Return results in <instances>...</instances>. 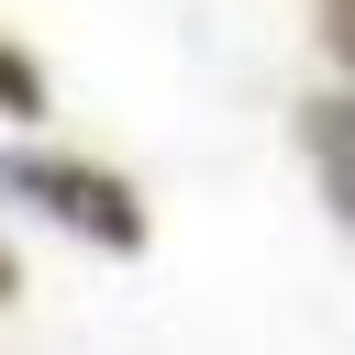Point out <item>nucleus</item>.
Masks as SVG:
<instances>
[{
    "instance_id": "obj_1",
    "label": "nucleus",
    "mask_w": 355,
    "mask_h": 355,
    "mask_svg": "<svg viewBox=\"0 0 355 355\" xmlns=\"http://www.w3.org/2000/svg\"><path fill=\"white\" fill-rule=\"evenodd\" d=\"M78 233H100V244H144V211H133V189L122 178H89V166H22Z\"/></svg>"
},
{
    "instance_id": "obj_2",
    "label": "nucleus",
    "mask_w": 355,
    "mask_h": 355,
    "mask_svg": "<svg viewBox=\"0 0 355 355\" xmlns=\"http://www.w3.org/2000/svg\"><path fill=\"white\" fill-rule=\"evenodd\" d=\"M311 155H322V178L344 189V222H355V100H322L311 111Z\"/></svg>"
},
{
    "instance_id": "obj_3",
    "label": "nucleus",
    "mask_w": 355,
    "mask_h": 355,
    "mask_svg": "<svg viewBox=\"0 0 355 355\" xmlns=\"http://www.w3.org/2000/svg\"><path fill=\"white\" fill-rule=\"evenodd\" d=\"M33 100H44V78H33V67L0 44V111H33Z\"/></svg>"
},
{
    "instance_id": "obj_4",
    "label": "nucleus",
    "mask_w": 355,
    "mask_h": 355,
    "mask_svg": "<svg viewBox=\"0 0 355 355\" xmlns=\"http://www.w3.org/2000/svg\"><path fill=\"white\" fill-rule=\"evenodd\" d=\"M322 11V44H333V67H355V0H311Z\"/></svg>"
},
{
    "instance_id": "obj_5",
    "label": "nucleus",
    "mask_w": 355,
    "mask_h": 355,
    "mask_svg": "<svg viewBox=\"0 0 355 355\" xmlns=\"http://www.w3.org/2000/svg\"><path fill=\"white\" fill-rule=\"evenodd\" d=\"M11 288H22V277H11V244H0V300H11Z\"/></svg>"
}]
</instances>
